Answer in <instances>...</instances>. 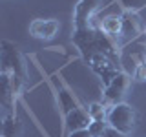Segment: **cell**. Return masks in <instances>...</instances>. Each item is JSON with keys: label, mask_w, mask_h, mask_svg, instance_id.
<instances>
[{"label": "cell", "mask_w": 146, "mask_h": 137, "mask_svg": "<svg viewBox=\"0 0 146 137\" xmlns=\"http://www.w3.org/2000/svg\"><path fill=\"white\" fill-rule=\"evenodd\" d=\"M137 119H139L137 117V112L131 106L122 104V102H117L108 113V124L111 128H115L117 132L128 135V134L133 132V128L137 124Z\"/></svg>", "instance_id": "obj_1"}, {"label": "cell", "mask_w": 146, "mask_h": 137, "mask_svg": "<svg viewBox=\"0 0 146 137\" xmlns=\"http://www.w3.org/2000/svg\"><path fill=\"white\" fill-rule=\"evenodd\" d=\"M2 71L7 73L9 77H17V79L24 80L26 71H24V62L18 53V49L11 42H2Z\"/></svg>", "instance_id": "obj_2"}, {"label": "cell", "mask_w": 146, "mask_h": 137, "mask_svg": "<svg viewBox=\"0 0 146 137\" xmlns=\"http://www.w3.org/2000/svg\"><path fill=\"white\" fill-rule=\"evenodd\" d=\"M100 7V0H79L75 6V27L79 29H88L90 20L93 13Z\"/></svg>", "instance_id": "obj_3"}, {"label": "cell", "mask_w": 146, "mask_h": 137, "mask_svg": "<svg viewBox=\"0 0 146 137\" xmlns=\"http://www.w3.org/2000/svg\"><path fill=\"white\" fill-rule=\"evenodd\" d=\"M29 31L36 39H51L58 31V22L55 18H49V20H33L29 26Z\"/></svg>", "instance_id": "obj_4"}, {"label": "cell", "mask_w": 146, "mask_h": 137, "mask_svg": "<svg viewBox=\"0 0 146 137\" xmlns=\"http://www.w3.org/2000/svg\"><path fill=\"white\" fill-rule=\"evenodd\" d=\"M90 124H91V117L84 110L75 108L70 113H66V126L70 130V134L71 132H77V130H88Z\"/></svg>", "instance_id": "obj_5"}, {"label": "cell", "mask_w": 146, "mask_h": 137, "mask_svg": "<svg viewBox=\"0 0 146 137\" xmlns=\"http://www.w3.org/2000/svg\"><path fill=\"white\" fill-rule=\"evenodd\" d=\"M126 86H128V77L124 73H117L115 79L110 82V86H106V91H104V93H106V99L111 100V102H117V100L122 97Z\"/></svg>", "instance_id": "obj_6"}, {"label": "cell", "mask_w": 146, "mask_h": 137, "mask_svg": "<svg viewBox=\"0 0 146 137\" xmlns=\"http://www.w3.org/2000/svg\"><path fill=\"white\" fill-rule=\"evenodd\" d=\"M13 86H11V77L7 73H0V106H6V108H11V102H13Z\"/></svg>", "instance_id": "obj_7"}, {"label": "cell", "mask_w": 146, "mask_h": 137, "mask_svg": "<svg viewBox=\"0 0 146 137\" xmlns=\"http://www.w3.org/2000/svg\"><path fill=\"white\" fill-rule=\"evenodd\" d=\"M20 132H22V124L15 115H7L4 119L2 137H20Z\"/></svg>", "instance_id": "obj_8"}, {"label": "cell", "mask_w": 146, "mask_h": 137, "mask_svg": "<svg viewBox=\"0 0 146 137\" xmlns=\"http://www.w3.org/2000/svg\"><path fill=\"white\" fill-rule=\"evenodd\" d=\"M104 33L108 35H121L122 33V18L119 17H106L100 24Z\"/></svg>", "instance_id": "obj_9"}, {"label": "cell", "mask_w": 146, "mask_h": 137, "mask_svg": "<svg viewBox=\"0 0 146 137\" xmlns=\"http://www.w3.org/2000/svg\"><path fill=\"white\" fill-rule=\"evenodd\" d=\"M141 31L139 20L135 18L133 13H128L126 17H122V35H137Z\"/></svg>", "instance_id": "obj_10"}, {"label": "cell", "mask_w": 146, "mask_h": 137, "mask_svg": "<svg viewBox=\"0 0 146 137\" xmlns=\"http://www.w3.org/2000/svg\"><path fill=\"white\" fill-rule=\"evenodd\" d=\"M121 6L128 13H137L143 7H146V0H121Z\"/></svg>", "instance_id": "obj_11"}, {"label": "cell", "mask_w": 146, "mask_h": 137, "mask_svg": "<svg viewBox=\"0 0 146 137\" xmlns=\"http://www.w3.org/2000/svg\"><path fill=\"white\" fill-rule=\"evenodd\" d=\"M106 128H108V124L104 121H91V124L88 126V132L91 134V137H100Z\"/></svg>", "instance_id": "obj_12"}, {"label": "cell", "mask_w": 146, "mask_h": 137, "mask_svg": "<svg viewBox=\"0 0 146 137\" xmlns=\"http://www.w3.org/2000/svg\"><path fill=\"white\" fill-rule=\"evenodd\" d=\"M88 113H90V117H91V121H104V108H102V104H99V102H93L90 106L88 110Z\"/></svg>", "instance_id": "obj_13"}, {"label": "cell", "mask_w": 146, "mask_h": 137, "mask_svg": "<svg viewBox=\"0 0 146 137\" xmlns=\"http://www.w3.org/2000/svg\"><path fill=\"white\" fill-rule=\"evenodd\" d=\"M60 100H62V106L66 108V113H70L71 110H75L77 108V104H75V100H73V97L68 91H60Z\"/></svg>", "instance_id": "obj_14"}, {"label": "cell", "mask_w": 146, "mask_h": 137, "mask_svg": "<svg viewBox=\"0 0 146 137\" xmlns=\"http://www.w3.org/2000/svg\"><path fill=\"white\" fill-rule=\"evenodd\" d=\"M135 79L137 80H146V62L137 64V68H135Z\"/></svg>", "instance_id": "obj_15"}, {"label": "cell", "mask_w": 146, "mask_h": 137, "mask_svg": "<svg viewBox=\"0 0 146 137\" xmlns=\"http://www.w3.org/2000/svg\"><path fill=\"white\" fill-rule=\"evenodd\" d=\"M100 137H128V135H126V134H121V132H117L115 128H111V126L108 124V128L104 130V134L100 135Z\"/></svg>", "instance_id": "obj_16"}, {"label": "cell", "mask_w": 146, "mask_h": 137, "mask_svg": "<svg viewBox=\"0 0 146 137\" xmlns=\"http://www.w3.org/2000/svg\"><path fill=\"white\" fill-rule=\"evenodd\" d=\"M70 137H91V134L88 130H77V132H71Z\"/></svg>", "instance_id": "obj_17"}, {"label": "cell", "mask_w": 146, "mask_h": 137, "mask_svg": "<svg viewBox=\"0 0 146 137\" xmlns=\"http://www.w3.org/2000/svg\"><path fill=\"white\" fill-rule=\"evenodd\" d=\"M2 132H4V119H0V135H2Z\"/></svg>", "instance_id": "obj_18"}, {"label": "cell", "mask_w": 146, "mask_h": 137, "mask_svg": "<svg viewBox=\"0 0 146 137\" xmlns=\"http://www.w3.org/2000/svg\"><path fill=\"white\" fill-rule=\"evenodd\" d=\"M0 73H2V48H0Z\"/></svg>", "instance_id": "obj_19"}, {"label": "cell", "mask_w": 146, "mask_h": 137, "mask_svg": "<svg viewBox=\"0 0 146 137\" xmlns=\"http://www.w3.org/2000/svg\"><path fill=\"white\" fill-rule=\"evenodd\" d=\"M144 62H146V49H144Z\"/></svg>", "instance_id": "obj_20"}]
</instances>
